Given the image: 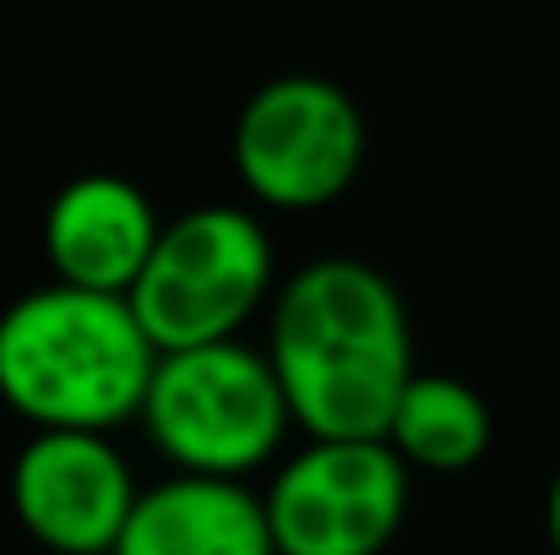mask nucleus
<instances>
[{
	"label": "nucleus",
	"instance_id": "f257e3e1",
	"mask_svg": "<svg viewBox=\"0 0 560 555\" xmlns=\"http://www.w3.org/2000/svg\"><path fill=\"white\" fill-rule=\"evenodd\" d=\"M267 360L311 441H386L413 370L397 284L360 256L305 262L272 300Z\"/></svg>",
	"mask_w": 560,
	"mask_h": 555
},
{
	"label": "nucleus",
	"instance_id": "f03ea898",
	"mask_svg": "<svg viewBox=\"0 0 560 555\" xmlns=\"http://www.w3.org/2000/svg\"><path fill=\"white\" fill-rule=\"evenodd\" d=\"M159 349L131 300L66 284L27 289L0 311V403L33 430H98L137 419Z\"/></svg>",
	"mask_w": 560,
	"mask_h": 555
},
{
	"label": "nucleus",
	"instance_id": "7ed1b4c3",
	"mask_svg": "<svg viewBox=\"0 0 560 555\" xmlns=\"http://www.w3.org/2000/svg\"><path fill=\"white\" fill-rule=\"evenodd\" d=\"M137 419L180 474L207 479L256 474L267 458H278L294 425L267 349H250L240 338L159 355Z\"/></svg>",
	"mask_w": 560,
	"mask_h": 555
},
{
	"label": "nucleus",
	"instance_id": "20e7f679",
	"mask_svg": "<svg viewBox=\"0 0 560 555\" xmlns=\"http://www.w3.org/2000/svg\"><path fill=\"white\" fill-rule=\"evenodd\" d=\"M272 273L278 251L267 223L245 207L207 201L164 223L159 251L126 300L148 344L159 355H180L240 338V327L267 305Z\"/></svg>",
	"mask_w": 560,
	"mask_h": 555
},
{
	"label": "nucleus",
	"instance_id": "39448f33",
	"mask_svg": "<svg viewBox=\"0 0 560 555\" xmlns=\"http://www.w3.org/2000/svg\"><path fill=\"white\" fill-rule=\"evenodd\" d=\"M365 164V115L327 77H272L234 120V170L261 207L311 212L338 201Z\"/></svg>",
	"mask_w": 560,
	"mask_h": 555
},
{
	"label": "nucleus",
	"instance_id": "423d86ee",
	"mask_svg": "<svg viewBox=\"0 0 560 555\" xmlns=\"http://www.w3.org/2000/svg\"><path fill=\"white\" fill-rule=\"evenodd\" d=\"M261 507L278 555H381L408 518V463L386 441H311Z\"/></svg>",
	"mask_w": 560,
	"mask_h": 555
},
{
	"label": "nucleus",
	"instance_id": "0eeeda50",
	"mask_svg": "<svg viewBox=\"0 0 560 555\" xmlns=\"http://www.w3.org/2000/svg\"><path fill=\"white\" fill-rule=\"evenodd\" d=\"M137 496L131 463L98 430H33L11 463V512L55 555H109Z\"/></svg>",
	"mask_w": 560,
	"mask_h": 555
},
{
	"label": "nucleus",
	"instance_id": "6e6552de",
	"mask_svg": "<svg viewBox=\"0 0 560 555\" xmlns=\"http://www.w3.org/2000/svg\"><path fill=\"white\" fill-rule=\"evenodd\" d=\"M159 212L126 175L93 170L66 181L44 207V256L55 284L88 294H131L159 251Z\"/></svg>",
	"mask_w": 560,
	"mask_h": 555
},
{
	"label": "nucleus",
	"instance_id": "1a4fd4ad",
	"mask_svg": "<svg viewBox=\"0 0 560 555\" xmlns=\"http://www.w3.org/2000/svg\"><path fill=\"white\" fill-rule=\"evenodd\" d=\"M109 555H278V545L245 479L175 474L137 496Z\"/></svg>",
	"mask_w": 560,
	"mask_h": 555
},
{
	"label": "nucleus",
	"instance_id": "9d476101",
	"mask_svg": "<svg viewBox=\"0 0 560 555\" xmlns=\"http://www.w3.org/2000/svg\"><path fill=\"white\" fill-rule=\"evenodd\" d=\"M490 441H495L490 403L463 375H435V370H419L408 381L386 425V447L424 474H463L490 452Z\"/></svg>",
	"mask_w": 560,
	"mask_h": 555
},
{
	"label": "nucleus",
	"instance_id": "9b49d317",
	"mask_svg": "<svg viewBox=\"0 0 560 555\" xmlns=\"http://www.w3.org/2000/svg\"><path fill=\"white\" fill-rule=\"evenodd\" d=\"M545 529H550V545L560 555V469H556V479H550V496H545Z\"/></svg>",
	"mask_w": 560,
	"mask_h": 555
}]
</instances>
